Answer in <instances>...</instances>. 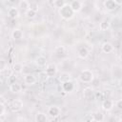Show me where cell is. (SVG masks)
<instances>
[{"mask_svg":"<svg viewBox=\"0 0 122 122\" xmlns=\"http://www.w3.org/2000/svg\"><path fill=\"white\" fill-rule=\"evenodd\" d=\"M58 12H59V15L65 20H70L74 16V12L69 4H65L62 8H60Z\"/></svg>","mask_w":122,"mask_h":122,"instance_id":"1","label":"cell"},{"mask_svg":"<svg viewBox=\"0 0 122 122\" xmlns=\"http://www.w3.org/2000/svg\"><path fill=\"white\" fill-rule=\"evenodd\" d=\"M79 78L83 83H90L93 80V72L91 70H83L79 74Z\"/></svg>","mask_w":122,"mask_h":122,"instance_id":"2","label":"cell"},{"mask_svg":"<svg viewBox=\"0 0 122 122\" xmlns=\"http://www.w3.org/2000/svg\"><path fill=\"white\" fill-rule=\"evenodd\" d=\"M23 109V101L21 99H14L10 104V110L14 112H20Z\"/></svg>","mask_w":122,"mask_h":122,"instance_id":"3","label":"cell"},{"mask_svg":"<svg viewBox=\"0 0 122 122\" xmlns=\"http://www.w3.org/2000/svg\"><path fill=\"white\" fill-rule=\"evenodd\" d=\"M83 96H84V98H85L86 100H88V101L94 100V99H95V98H94V91H93L92 88H90V87L85 88V89L83 90Z\"/></svg>","mask_w":122,"mask_h":122,"instance_id":"4","label":"cell"},{"mask_svg":"<svg viewBox=\"0 0 122 122\" xmlns=\"http://www.w3.org/2000/svg\"><path fill=\"white\" fill-rule=\"evenodd\" d=\"M57 72V67L54 64H49L46 67L45 73L47 74L48 77H53Z\"/></svg>","mask_w":122,"mask_h":122,"instance_id":"5","label":"cell"},{"mask_svg":"<svg viewBox=\"0 0 122 122\" xmlns=\"http://www.w3.org/2000/svg\"><path fill=\"white\" fill-rule=\"evenodd\" d=\"M69 5H70V7L71 8V10H73V12L75 13V12H78V11L81 10L82 6H83V3H82L81 1H79V0H73V1H71Z\"/></svg>","mask_w":122,"mask_h":122,"instance_id":"6","label":"cell"},{"mask_svg":"<svg viewBox=\"0 0 122 122\" xmlns=\"http://www.w3.org/2000/svg\"><path fill=\"white\" fill-rule=\"evenodd\" d=\"M113 101L110 98H105L102 102V108L104 111H111L113 108Z\"/></svg>","mask_w":122,"mask_h":122,"instance_id":"7","label":"cell"},{"mask_svg":"<svg viewBox=\"0 0 122 122\" xmlns=\"http://www.w3.org/2000/svg\"><path fill=\"white\" fill-rule=\"evenodd\" d=\"M24 82H25L26 85H28V86H31V85L35 84V82H36V78H35V76H34L33 74H31V73H28V74H26V75L24 76Z\"/></svg>","mask_w":122,"mask_h":122,"instance_id":"8","label":"cell"},{"mask_svg":"<svg viewBox=\"0 0 122 122\" xmlns=\"http://www.w3.org/2000/svg\"><path fill=\"white\" fill-rule=\"evenodd\" d=\"M61 112V110L59 107L57 106H51L49 109H48V113L51 116V117H56L60 114Z\"/></svg>","mask_w":122,"mask_h":122,"instance_id":"9","label":"cell"},{"mask_svg":"<svg viewBox=\"0 0 122 122\" xmlns=\"http://www.w3.org/2000/svg\"><path fill=\"white\" fill-rule=\"evenodd\" d=\"M104 8L107 10L112 11V10H114L117 8V6L115 5L113 0H106V1H104Z\"/></svg>","mask_w":122,"mask_h":122,"instance_id":"10","label":"cell"},{"mask_svg":"<svg viewBox=\"0 0 122 122\" xmlns=\"http://www.w3.org/2000/svg\"><path fill=\"white\" fill-rule=\"evenodd\" d=\"M101 50L104 53H111L112 51H113V46L112 43L110 42H105L102 44L101 46Z\"/></svg>","mask_w":122,"mask_h":122,"instance_id":"11","label":"cell"},{"mask_svg":"<svg viewBox=\"0 0 122 122\" xmlns=\"http://www.w3.org/2000/svg\"><path fill=\"white\" fill-rule=\"evenodd\" d=\"M10 90L13 93H18V92H20L22 91V86L17 82H12L10 85Z\"/></svg>","mask_w":122,"mask_h":122,"instance_id":"12","label":"cell"},{"mask_svg":"<svg viewBox=\"0 0 122 122\" xmlns=\"http://www.w3.org/2000/svg\"><path fill=\"white\" fill-rule=\"evenodd\" d=\"M8 14H9V16H10V18L15 19V18H17V17L19 16V10H18V9L15 8V7H10V8L8 10Z\"/></svg>","mask_w":122,"mask_h":122,"instance_id":"13","label":"cell"},{"mask_svg":"<svg viewBox=\"0 0 122 122\" xmlns=\"http://www.w3.org/2000/svg\"><path fill=\"white\" fill-rule=\"evenodd\" d=\"M71 73H69L67 71H63L59 75V81L61 83H65V82L71 81Z\"/></svg>","mask_w":122,"mask_h":122,"instance_id":"14","label":"cell"},{"mask_svg":"<svg viewBox=\"0 0 122 122\" xmlns=\"http://www.w3.org/2000/svg\"><path fill=\"white\" fill-rule=\"evenodd\" d=\"M11 36L14 40H20L23 38V31L20 29H14L11 32Z\"/></svg>","mask_w":122,"mask_h":122,"instance_id":"15","label":"cell"},{"mask_svg":"<svg viewBox=\"0 0 122 122\" xmlns=\"http://www.w3.org/2000/svg\"><path fill=\"white\" fill-rule=\"evenodd\" d=\"M35 63L38 67H44L47 65V58L43 55H39L35 59Z\"/></svg>","mask_w":122,"mask_h":122,"instance_id":"16","label":"cell"},{"mask_svg":"<svg viewBox=\"0 0 122 122\" xmlns=\"http://www.w3.org/2000/svg\"><path fill=\"white\" fill-rule=\"evenodd\" d=\"M62 89L67 92H71L73 89H74V85L71 81H68V82H65V83H62Z\"/></svg>","mask_w":122,"mask_h":122,"instance_id":"17","label":"cell"},{"mask_svg":"<svg viewBox=\"0 0 122 122\" xmlns=\"http://www.w3.org/2000/svg\"><path fill=\"white\" fill-rule=\"evenodd\" d=\"M88 55H89V50L86 47H82V48L78 49V56L80 58H82V59L87 58Z\"/></svg>","mask_w":122,"mask_h":122,"instance_id":"18","label":"cell"},{"mask_svg":"<svg viewBox=\"0 0 122 122\" xmlns=\"http://www.w3.org/2000/svg\"><path fill=\"white\" fill-rule=\"evenodd\" d=\"M35 121L36 122H47L48 121V117H47L46 113L39 112L35 115Z\"/></svg>","mask_w":122,"mask_h":122,"instance_id":"19","label":"cell"},{"mask_svg":"<svg viewBox=\"0 0 122 122\" xmlns=\"http://www.w3.org/2000/svg\"><path fill=\"white\" fill-rule=\"evenodd\" d=\"M18 6H19V8H21V10H23L26 11V10H28L30 9V2L27 1V0H21V1H19Z\"/></svg>","mask_w":122,"mask_h":122,"instance_id":"20","label":"cell"},{"mask_svg":"<svg viewBox=\"0 0 122 122\" xmlns=\"http://www.w3.org/2000/svg\"><path fill=\"white\" fill-rule=\"evenodd\" d=\"M36 13H37V11H36V10L35 9H32V8H30L28 10H26L25 11V14H26V16L28 17V18H34L35 16H36Z\"/></svg>","mask_w":122,"mask_h":122,"instance_id":"21","label":"cell"},{"mask_svg":"<svg viewBox=\"0 0 122 122\" xmlns=\"http://www.w3.org/2000/svg\"><path fill=\"white\" fill-rule=\"evenodd\" d=\"M110 27H111V23L108 20H103L99 24V30H107L110 29Z\"/></svg>","mask_w":122,"mask_h":122,"instance_id":"22","label":"cell"},{"mask_svg":"<svg viewBox=\"0 0 122 122\" xmlns=\"http://www.w3.org/2000/svg\"><path fill=\"white\" fill-rule=\"evenodd\" d=\"M104 114H103V112H94L93 113V118L92 119H94V120H97V121H99V122H102L103 120H104Z\"/></svg>","mask_w":122,"mask_h":122,"instance_id":"23","label":"cell"},{"mask_svg":"<svg viewBox=\"0 0 122 122\" xmlns=\"http://www.w3.org/2000/svg\"><path fill=\"white\" fill-rule=\"evenodd\" d=\"M13 71L14 72H17V73H20V72H22V71H23V66H22V64H20V63H15L14 65H13Z\"/></svg>","mask_w":122,"mask_h":122,"instance_id":"24","label":"cell"},{"mask_svg":"<svg viewBox=\"0 0 122 122\" xmlns=\"http://www.w3.org/2000/svg\"><path fill=\"white\" fill-rule=\"evenodd\" d=\"M65 4H66V2H65L64 0H55V1L52 2V5H53L55 8H58V9L62 8Z\"/></svg>","mask_w":122,"mask_h":122,"instance_id":"25","label":"cell"},{"mask_svg":"<svg viewBox=\"0 0 122 122\" xmlns=\"http://www.w3.org/2000/svg\"><path fill=\"white\" fill-rule=\"evenodd\" d=\"M94 98L103 101L105 99V94L102 92H94Z\"/></svg>","mask_w":122,"mask_h":122,"instance_id":"26","label":"cell"},{"mask_svg":"<svg viewBox=\"0 0 122 122\" xmlns=\"http://www.w3.org/2000/svg\"><path fill=\"white\" fill-rule=\"evenodd\" d=\"M113 104L115 105V107H116L118 110H122V99H118V100H116Z\"/></svg>","mask_w":122,"mask_h":122,"instance_id":"27","label":"cell"},{"mask_svg":"<svg viewBox=\"0 0 122 122\" xmlns=\"http://www.w3.org/2000/svg\"><path fill=\"white\" fill-rule=\"evenodd\" d=\"M64 51H65V48L62 47V46L55 48V52H56V53H63Z\"/></svg>","mask_w":122,"mask_h":122,"instance_id":"28","label":"cell"},{"mask_svg":"<svg viewBox=\"0 0 122 122\" xmlns=\"http://www.w3.org/2000/svg\"><path fill=\"white\" fill-rule=\"evenodd\" d=\"M5 68H6V62H5L4 60L0 59V71H3Z\"/></svg>","mask_w":122,"mask_h":122,"instance_id":"29","label":"cell"},{"mask_svg":"<svg viewBox=\"0 0 122 122\" xmlns=\"http://www.w3.org/2000/svg\"><path fill=\"white\" fill-rule=\"evenodd\" d=\"M5 112V106L3 103H0V116L3 115Z\"/></svg>","mask_w":122,"mask_h":122,"instance_id":"30","label":"cell"},{"mask_svg":"<svg viewBox=\"0 0 122 122\" xmlns=\"http://www.w3.org/2000/svg\"><path fill=\"white\" fill-rule=\"evenodd\" d=\"M90 122H99V121H97V120H94V119H92Z\"/></svg>","mask_w":122,"mask_h":122,"instance_id":"31","label":"cell"},{"mask_svg":"<svg viewBox=\"0 0 122 122\" xmlns=\"http://www.w3.org/2000/svg\"><path fill=\"white\" fill-rule=\"evenodd\" d=\"M0 31H1V26H0Z\"/></svg>","mask_w":122,"mask_h":122,"instance_id":"32","label":"cell"}]
</instances>
